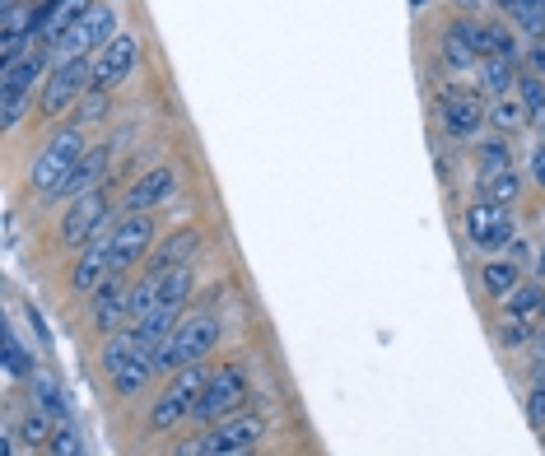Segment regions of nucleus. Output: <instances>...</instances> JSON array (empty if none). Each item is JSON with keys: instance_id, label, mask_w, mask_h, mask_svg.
Returning <instances> with one entry per match:
<instances>
[{"instance_id": "obj_1", "label": "nucleus", "mask_w": 545, "mask_h": 456, "mask_svg": "<svg viewBox=\"0 0 545 456\" xmlns=\"http://www.w3.org/2000/svg\"><path fill=\"white\" fill-rule=\"evenodd\" d=\"M219 345V317L215 312H196V317H182L178 331L164 340V349L154 354V368L159 373H182L191 363H201L210 349Z\"/></svg>"}, {"instance_id": "obj_2", "label": "nucleus", "mask_w": 545, "mask_h": 456, "mask_svg": "<svg viewBox=\"0 0 545 456\" xmlns=\"http://www.w3.org/2000/svg\"><path fill=\"white\" fill-rule=\"evenodd\" d=\"M89 154V145H84V135L80 126H61V131L42 145V154L33 159V173H28V187L42 191V201L52 196L61 182H66L75 168H80V159Z\"/></svg>"}, {"instance_id": "obj_3", "label": "nucleus", "mask_w": 545, "mask_h": 456, "mask_svg": "<svg viewBox=\"0 0 545 456\" xmlns=\"http://www.w3.org/2000/svg\"><path fill=\"white\" fill-rule=\"evenodd\" d=\"M205 382H210V368H201V363H191V368L173 373V382H168L164 396H159L154 410H150V433H168V429H178L182 419H196Z\"/></svg>"}, {"instance_id": "obj_4", "label": "nucleus", "mask_w": 545, "mask_h": 456, "mask_svg": "<svg viewBox=\"0 0 545 456\" xmlns=\"http://www.w3.org/2000/svg\"><path fill=\"white\" fill-rule=\"evenodd\" d=\"M103 368H108L117 396H136V391L145 387L154 373H159L150 354L131 340V331H112V336L103 340Z\"/></svg>"}, {"instance_id": "obj_5", "label": "nucleus", "mask_w": 545, "mask_h": 456, "mask_svg": "<svg viewBox=\"0 0 545 456\" xmlns=\"http://www.w3.org/2000/svg\"><path fill=\"white\" fill-rule=\"evenodd\" d=\"M117 5H94L75 28H66L61 38L52 42V61H84L89 52H103L112 38H117Z\"/></svg>"}, {"instance_id": "obj_6", "label": "nucleus", "mask_w": 545, "mask_h": 456, "mask_svg": "<svg viewBox=\"0 0 545 456\" xmlns=\"http://www.w3.org/2000/svg\"><path fill=\"white\" fill-rule=\"evenodd\" d=\"M94 89V61H56L42 80V117L80 108V98Z\"/></svg>"}, {"instance_id": "obj_7", "label": "nucleus", "mask_w": 545, "mask_h": 456, "mask_svg": "<svg viewBox=\"0 0 545 456\" xmlns=\"http://www.w3.org/2000/svg\"><path fill=\"white\" fill-rule=\"evenodd\" d=\"M243 401H247V368L243 363H229V368L210 373V382H205L201 405H196V424H210V429H215V424H224Z\"/></svg>"}, {"instance_id": "obj_8", "label": "nucleus", "mask_w": 545, "mask_h": 456, "mask_svg": "<svg viewBox=\"0 0 545 456\" xmlns=\"http://www.w3.org/2000/svg\"><path fill=\"white\" fill-rule=\"evenodd\" d=\"M112 224H117V219H112L108 191H89L80 201H70L66 219H61V242H66V247H89V242H94L98 233H108Z\"/></svg>"}, {"instance_id": "obj_9", "label": "nucleus", "mask_w": 545, "mask_h": 456, "mask_svg": "<svg viewBox=\"0 0 545 456\" xmlns=\"http://www.w3.org/2000/svg\"><path fill=\"white\" fill-rule=\"evenodd\" d=\"M154 238H159V228H154L150 215L117 219L112 224V275H122L136 261H145V252H154Z\"/></svg>"}, {"instance_id": "obj_10", "label": "nucleus", "mask_w": 545, "mask_h": 456, "mask_svg": "<svg viewBox=\"0 0 545 456\" xmlns=\"http://www.w3.org/2000/svg\"><path fill=\"white\" fill-rule=\"evenodd\" d=\"M485 56H490V28L476 24L471 14H462V19L448 28V38H443V61H448L452 70H471V66H480Z\"/></svg>"}, {"instance_id": "obj_11", "label": "nucleus", "mask_w": 545, "mask_h": 456, "mask_svg": "<svg viewBox=\"0 0 545 456\" xmlns=\"http://www.w3.org/2000/svg\"><path fill=\"white\" fill-rule=\"evenodd\" d=\"M438 121H443V131H448V135H457V140H471V135H480V126L490 121V108L480 103V94L448 89V94L438 98Z\"/></svg>"}, {"instance_id": "obj_12", "label": "nucleus", "mask_w": 545, "mask_h": 456, "mask_svg": "<svg viewBox=\"0 0 545 456\" xmlns=\"http://www.w3.org/2000/svg\"><path fill=\"white\" fill-rule=\"evenodd\" d=\"M140 61V38L136 33H117V38L94 56V89H117L131 80V70Z\"/></svg>"}, {"instance_id": "obj_13", "label": "nucleus", "mask_w": 545, "mask_h": 456, "mask_svg": "<svg viewBox=\"0 0 545 456\" xmlns=\"http://www.w3.org/2000/svg\"><path fill=\"white\" fill-rule=\"evenodd\" d=\"M466 242L471 247H508L513 242V219H508V205L494 201H476L466 210Z\"/></svg>"}, {"instance_id": "obj_14", "label": "nucleus", "mask_w": 545, "mask_h": 456, "mask_svg": "<svg viewBox=\"0 0 545 456\" xmlns=\"http://www.w3.org/2000/svg\"><path fill=\"white\" fill-rule=\"evenodd\" d=\"M173 191H178V173H173L168 163H159V168H150L145 177H136V187L122 196V210L126 215H150L154 205L173 201Z\"/></svg>"}, {"instance_id": "obj_15", "label": "nucleus", "mask_w": 545, "mask_h": 456, "mask_svg": "<svg viewBox=\"0 0 545 456\" xmlns=\"http://www.w3.org/2000/svg\"><path fill=\"white\" fill-rule=\"evenodd\" d=\"M261 433H266V419H261V415H229L224 424H215V429L205 433V456L257 447Z\"/></svg>"}, {"instance_id": "obj_16", "label": "nucleus", "mask_w": 545, "mask_h": 456, "mask_svg": "<svg viewBox=\"0 0 545 456\" xmlns=\"http://www.w3.org/2000/svg\"><path fill=\"white\" fill-rule=\"evenodd\" d=\"M108 275H112V228L108 233H98V238L80 252V261H75V270H70V284H75L80 294H94Z\"/></svg>"}, {"instance_id": "obj_17", "label": "nucleus", "mask_w": 545, "mask_h": 456, "mask_svg": "<svg viewBox=\"0 0 545 456\" xmlns=\"http://www.w3.org/2000/svg\"><path fill=\"white\" fill-rule=\"evenodd\" d=\"M47 61H52V47L42 42V47H33V52H24L14 66L0 70V98L10 94H33V84L47 80Z\"/></svg>"}, {"instance_id": "obj_18", "label": "nucleus", "mask_w": 545, "mask_h": 456, "mask_svg": "<svg viewBox=\"0 0 545 456\" xmlns=\"http://www.w3.org/2000/svg\"><path fill=\"white\" fill-rule=\"evenodd\" d=\"M94 5H98V0H42V5H38V42L52 47V42L61 38L66 28L80 24Z\"/></svg>"}, {"instance_id": "obj_19", "label": "nucleus", "mask_w": 545, "mask_h": 456, "mask_svg": "<svg viewBox=\"0 0 545 456\" xmlns=\"http://www.w3.org/2000/svg\"><path fill=\"white\" fill-rule=\"evenodd\" d=\"M108 154H112L108 145H94L80 159V168H75V173H70L47 201H80V196H89V191H103L98 187V177H103V168H108Z\"/></svg>"}, {"instance_id": "obj_20", "label": "nucleus", "mask_w": 545, "mask_h": 456, "mask_svg": "<svg viewBox=\"0 0 545 456\" xmlns=\"http://www.w3.org/2000/svg\"><path fill=\"white\" fill-rule=\"evenodd\" d=\"M178 317H182V308H173V303H159L150 317H140V322L131 326V340H136V345L154 359V354L164 349V340L178 331Z\"/></svg>"}, {"instance_id": "obj_21", "label": "nucleus", "mask_w": 545, "mask_h": 456, "mask_svg": "<svg viewBox=\"0 0 545 456\" xmlns=\"http://www.w3.org/2000/svg\"><path fill=\"white\" fill-rule=\"evenodd\" d=\"M126 294H131V289H122V280H117V275H108V280L94 289V326L103 331V336H112V331H117V322H122V317H131V312H126Z\"/></svg>"}, {"instance_id": "obj_22", "label": "nucleus", "mask_w": 545, "mask_h": 456, "mask_svg": "<svg viewBox=\"0 0 545 456\" xmlns=\"http://www.w3.org/2000/svg\"><path fill=\"white\" fill-rule=\"evenodd\" d=\"M201 247V233L196 228H178L173 238L164 242V247H154V256H150V270H173V266H191V252Z\"/></svg>"}, {"instance_id": "obj_23", "label": "nucleus", "mask_w": 545, "mask_h": 456, "mask_svg": "<svg viewBox=\"0 0 545 456\" xmlns=\"http://www.w3.org/2000/svg\"><path fill=\"white\" fill-rule=\"evenodd\" d=\"M476 70H480V89H485L490 98L513 94V80H518V61H508V56H485Z\"/></svg>"}, {"instance_id": "obj_24", "label": "nucleus", "mask_w": 545, "mask_h": 456, "mask_svg": "<svg viewBox=\"0 0 545 456\" xmlns=\"http://www.w3.org/2000/svg\"><path fill=\"white\" fill-rule=\"evenodd\" d=\"M159 303H164V275H159V270H145V280L131 284V294H126V312L140 322V317H150Z\"/></svg>"}, {"instance_id": "obj_25", "label": "nucleus", "mask_w": 545, "mask_h": 456, "mask_svg": "<svg viewBox=\"0 0 545 456\" xmlns=\"http://www.w3.org/2000/svg\"><path fill=\"white\" fill-rule=\"evenodd\" d=\"M536 312H545V289H541V284H518V289L504 298V317L532 322Z\"/></svg>"}, {"instance_id": "obj_26", "label": "nucleus", "mask_w": 545, "mask_h": 456, "mask_svg": "<svg viewBox=\"0 0 545 456\" xmlns=\"http://www.w3.org/2000/svg\"><path fill=\"white\" fill-rule=\"evenodd\" d=\"M522 196V173L508 168V173H494V177H480V201H494V205H513Z\"/></svg>"}, {"instance_id": "obj_27", "label": "nucleus", "mask_w": 545, "mask_h": 456, "mask_svg": "<svg viewBox=\"0 0 545 456\" xmlns=\"http://www.w3.org/2000/svg\"><path fill=\"white\" fill-rule=\"evenodd\" d=\"M14 438L28 447H42V443H52L56 429H52V415L47 410H38V405H28L24 415H19V429H14Z\"/></svg>"}, {"instance_id": "obj_28", "label": "nucleus", "mask_w": 545, "mask_h": 456, "mask_svg": "<svg viewBox=\"0 0 545 456\" xmlns=\"http://www.w3.org/2000/svg\"><path fill=\"white\" fill-rule=\"evenodd\" d=\"M28 382H33V405H38V410H47L52 419H61L70 410L66 396H61V382H56L52 373H33Z\"/></svg>"}, {"instance_id": "obj_29", "label": "nucleus", "mask_w": 545, "mask_h": 456, "mask_svg": "<svg viewBox=\"0 0 545 456\" xmlns=\"http://www.w3.org/2000/svg\"><path fill=\"white\" fill-rule=\"evenodd\" d=\"M490 121L499 126L504 135H513V131H522L527 126V108H522V98H513V94H504V98H494V108H490Z\"/></svg>"}, {"instance_id": "obj_30", "label": "nucleus", "mask_w": 545, "mask_h": 456, "mask_svg": "<svg viewBox=\"0 0 545 456\" xmlns=\"http://www.w3.org/2000/svg\"><path fill=\"white\" fill-rule=\"evenodd\" d=\"M518 98H522V108H527V117L545 121V80L536 75V70L518 75Z\"/></svg>"}, {"instance_id": "obj_31", "label": "nucleus", "mask_w": 545, "mask_h": 456, "mask_svg": "<svg viewBox=\"0 0 545 456\" xmlns=\"http://www.w3.org/2000/svg\"><path fill=\"white\" fill-rule=\"evenodd\" d=\"M518 284L522 280H518V266H513V261H490V266H485V289H490L494 298H508Z\"/></svg>"}, {"instance_id": "obj_32", "label": "nucleus", "mask_w": 545, "mask_h": 456, "mask_svg": "<svg viewBox=\"0 0 545 456\" xmlns=\"http://www.w3.org/2000/svg\"><path fill=\"white\" fill-rule=\"evenodd\" d=\"M508 168H513V149H508V140H485V145H480V177L508 173Z\"/></svg>"}, {"instance_id": "obj_33", "label": "nucleus", "mask_w": 545, "mask_h": 456, "mask_svg": "<svg viewBox=\"0 0 545 456\" xmlns=\"http://www.w3.org/2000/svg\"><path fill=\"white\" fill-rule=\"evenodd\" d=\"M490 56H508V61H522V56H527V47L518 42V33H513V28L494 24V28H490Z\"/></svg>"}, {"instance_id": "obj_34", "label": "nucleus", "mask_w": 545, "mask_h": 456, "mask_svg": "<svg viewBox=\"0 0 545 456\" xmlns=\"http://www.w3.org/2000/svg\"><path fill=\"white\" fill-rule=\"evenodd\" d=\"M108 89H89V94L80 98V108H75V126H94V121H103V112H108Z\"/></svg>"}, {"instance_id": "obj_35", "label": "nucleus", "mask_w": 545, "mask_h": 456, "mask_svg": "<svg viewBox=\"0 0 545 456\" xmlns=\"http://www.w3.org/2000/svg\"><path fill=\"white\" fill-rule=\"evenodd\" d=\"M494 340H499L504 349H522V345H532V326L518 322V317H504L499 331H494Z\"/></svg>"}, {"instance_id": "obj_36", "label": "nucleus", "mask_w": 545, "mask_h": 456, "mask_svg": "<svg viewBox=\"0 0 545 456\" xmlns=\"http://www.w3.org/2000/svg\"><path fill=\"white\" fill-rule=\"evenodd\" d=\"M5 108H0V121H5V131H14L19 121L28 117V108H33V94H10V98H0Z\"/></svg>"}, {"instance_id": "obj_37", "label": "nucleus", "mask_w": 545, "mask_h": 456, "mask_svg": "<svg viewBox=\"0 0 545 456\" xmlns=\"http://www.w3.org/2000/svg\"><path fill=\"white\" fill-rule=\"evenodd\" d=\"M5 377H33V363L19 354V340L5 336Z\"/></svg>"}, {"instance_id": "obj_38", "label": "nucleus", "mask_w": 545, "mask_h": 456, "mask_svg": "<svg viewBox=\"0 0 545 456\" xmlns=\"http://www.w3.org/2000/svg\"><path fill=\"white\" fill-rule=\"evenodd\" d=\"M80 433L70 429V424H61V429H56V438H52V456H84L80 452Z\"/></svg>"}, {"instance_id": "obj_39", "label": "nucleus", "mask_w": 545, "mask_h": 456, "mask_svg": "<svg viewBox=\"0 0 545 456\" xmlns=\"http://www.w3.org/2000/svg\"><path fill=\"white\" fill-rule=\"evenodd\" d=\"M527 419H532V429L545 433V382H536L532 396H527Z\"/></svg>"}, {"instance_id": "obj_40", "label": "nucleus", "mask_w": 545, "mask_h": 456, "mask_svg": "<svg viewBox=\"0 0 545 456\" xmlns=\"http://www.w3.org/2000/svg\"><path fill=\"white\" fill-rule=\"evenodd\" d=\"M527 61H532V70L545 80V38H532V47H527Z\"/></svg>"}, {"instance_id": "obj_41", "label": "nucleus", "mask_w": 545, "mask_h": 456, "mask_svg": "<svg viewBox=\"0 0 545 456\" xmlns=\"http://www.w3.org/2000/svg\"><path fill=\"white\" fill-rule=\"evenodd\" d=\"M532 177L545 187V145H541V149H532Z\"/></svg>"}, {"instance_id": "obj_42", "label": "nucleus", "mask_w": 545, "mask_h": 456, "mask_svg": "<svg viewBox=\"0 0 545 456\" xmlns=\"http://www.w3.org/2000/svg\"><path fill=\"white\" fill-rule=\"evenodd\" d=\"M168 456H205V438H201V443H178Z\"/></svg>"}, {"instance_id": "obj_43", "label": "nucleus", "mask_w": 545, "mask_h": 456, "mask_svg": "<svg viewBox=\"0 0 545 456\" xmlns=\"http://www.w3.org/2000/svg\"><path fill=\"white\" fill-rule=\"evenodd\" d=\"M532 270H536V275H541V280H545V238H541V247H536V261H532Z\"/></svg>"}, {"instance_id": "obj_44", "label": "nucleus", "mask_w": 545, "mask_h": 456, "mask_svg": "<svg viewBox=\"0 0 545 456\" xmlns=\"http://www.w3.org/2000/svg\"><path fill=\"white\" fill-rule=\"evenodd\" d=\"M0 456H14V438L5 433V443H0Z\"/></svg>"}, {"instance_id": "obj_45", "label": "nucleus", "mask_w": 545, "mask_h": 456, "mask_svg": "<svg viewBox=\"0 0 545 456\" xmlns=\"http://www.w3.org/2000/svg\"><path fill=\"white\" fill-rule=\"evenodd\" d=\"M424 5H429V0H410V10H424Z\"/></svg>"}, {"instance_id": "obj_46", "label": "nucleus", "mask_w": 545, "mask_h": 456, "mask_svg": "<svg viewBox=\"0 0 545 456\" xmlns=\"http://www.w3.org/2000/svg\"><path fill=\"white\" fill-rule=\"evenodd\" d=\"M33 5H42V0H33Z\"/></svg>"}]
</instances>
